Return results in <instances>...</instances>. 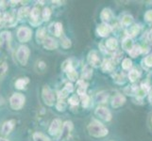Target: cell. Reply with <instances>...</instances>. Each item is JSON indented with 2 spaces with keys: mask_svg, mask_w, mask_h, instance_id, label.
Returning <instances> with one entry per match:
<instances>
[{
  "mask_svg": "<svg viewBox=\"0 0 152 141\" xmlns=\"http://www.w3.org/2000/svg\"><path fill=\"white\" fill-rule=\"evenodd\" d=\"M87 131L91 137H96V138L105 137L109 134L108 128L105 126L104 124H102L101 122H99L97 121H94L89 123L87 125Z\"/></svg>",
  "mask_w": 152,
  "mask_h": 141,
  "instance_id": "1",
  "label": "cell"
},
{
  "mask_svg": "<svg viewBox=\"0 0 152 141\" xmlns=\"http://www.w3.org/2000/svg\"><path fill=\"white\" fill-rule=\"evenodd\" d=\"M26 103V97L22 93H13L10 98V106L12 110H21Z\"/></svg>",
  "mask_w": 152,
  "mask_h": 141,
  "instance_id": "2",
  "label": "cell"
},
{
  "mask_svg": "<svg viewBox=\"0 0 152 141\" xmlns=\"http://www.w3.org/2000/svg\"><path fill=\"white\" fill-rule=\"evenodd\" d=\"M29 55L30 50L27 45H21L16 51V59L22 66H26L28 64Z\"/></svg>",
  "mask_w": 152,
  "mask_h": 141,
  "instance_id": "3",
  "label": "cell"
},
{
  "mask_svg": "<svg viewBox=\"0 0 152 141\" xmlns=\"http://www.w3.org/2000/svg\"><path fill=\"white\" fill-rule=\"evenodd\" d=\"M42 99L48 106H52L55 103V94L48 86H44L42 90Z\"/></svg>",
  "mask_w": 152,
  "mask_h": 141,
  "instance_id": "4",
  "label": "cell"
},
{
  "mask_svg": "<svg viewBox=\"0 0 152 141\" xmlns=\"http://www.w3.org/2000/svg\"><path fill=\"white\" fill-rule=\"evenodd\" d=\"M32 38V30L28 27H21L17 30V39L20 43H28Z\"/></svg>",
  "mask_w": 152,
  "mask_h": 141,
  "instance_id": "5",
  "label": "cell"
},
{
  "mask_svg": "<svg viewBox=\"0 0 152 141\" xmlns=\"http://www.w3.org/2000/svg\"><path fill=\"white\" fill-rule=\"evenodd\" d=\"M62 123L61 119H55L54 121H52L50 126L48 128V134L52 137H57V135H60L61 129H62Z\"/></svg>",
  "mask_w": 152,
  "mask_h": 141,
  "instance_id": "6",
  "label": "cell"
},
{
  "mask_svg": "<svg viewBox=\"0 0 152 141\" xmlns=\"http://www.w3.org/2000/svg\"><path fill=\"white\" fill-rule=\"evenodd\" d=\"M95 113L99 119H103L105 121H111L113 119L112 112L105 106H97Z\"/></svg>",
  "mask_w": 152,
  "mask_h": 141,
  "instance_id": "7",
  "label": "cell"
},
{
  "mask_svg": "<svg viewBox=\"0 0 152 141\" xmlns=\"http://www.w3.org/2000/svg\"><path fill=\"white\" fill-rule=\"evenodd\" d=\"M18 15L15 12H6L4 13V25L5 27H12L17 24Z\"/></svg>",
  "mask_w": 152,
  "mask_h": 141,
  "instance_id": "8",
  "label": "cell"
},
{
  "mask_svg": "<svg viewBox=\"0 0 152 141\" xmlns=\"http://www.w3.org/2000/svg\"><path fill=\"white\" fill-rule=\"evenodd\" d=\"M40 16H41V10L39 8L37 7H34L31 9V12H30V14H29V23L33 25V27H37L39 25L42 21L40 20Z\"/></svg>",
  "mask_w": 152,
  "mask_h": 141,
  "instance_id": "9",
  "label": "cell"
},
{
  "mask_svg": "<svg viewBox=\"0 0 152 141\" xmlns=\"http://www.w3.org/2000/svg\"><path fill=\"white\" fill-rule=\"evenodd\" d=\"M112 27L109 24L107 23H102L100 25H97L96 27V33L99 37H102V38H105L109 36V34L112 32Z\"/></svg>",
  "mask_w": 152,
  "mask_h": 141,
  "instance_id": "10",
  "label": "cell"
},
{
  "mask_svg": "<svg viewBox=\"0 0 152 141\" xmlns=\"http://www.w3.org/2000/svg\"><path fill=\"white\" fill-rule=\"evenodd\" d=\"M74 129V125H73L72 121H67L65 122H64V125H62V129L61 132L59 135V138H67L68 135L71 134V132Z\"/></svg>",
  "mask_w": 152,
  "mask_h": 141,
  "instance_id": "11",
  "label": "cell"
},
{
  "mask_svg": "<svg viewBox=\"0 0 152 141\" xmlns=\"http://www.w3.org/2000/svg\"><path fill=\"white\" fill-rule=\"evenodd\" d=\"M87 60H88L89 65L91 67L97 68V67H99V65H101L100 59H99V56L96 54V51H91L90 53H89V55L87 56Z\"/></svg>",
  "mask_w": 152,
  "mask_h": 141,
  "instance_id": "12",
  "label": "cell"
},
{
  "mask_svg": "<svg viewBox=\"0 0 152 141\" xmlns=\"http://www.w3.org/2000/svg\"><path fill=\"white\" fill-rule=\"evenodd\" d=\"M15 126V121L14 119H10V121H5L2 125V128H1V134L3 135H9L10 133L12 132V130L14 129Z\"/></svg>",
  "mask_w": 152,
  "mask_h": 141,
  "instance_id": "13",
  "label": "cell"
},
{
  "mask_svg": "<svg viewBox=\"0 0 152 141\" xmlns=\"http://www.w3.org/2000/svg\"><path fill=\"white\" fill-rule=\"evenodd\" d=\"M126 101H127V99H126V97L123 95V94L121 93H118L116 94L113 98V100H112V106L113 108H119V107H121L123 106L124 104L126 103Z\"/></svg>",
  "mask_w": 152,
  "mask_h": 141,
  "instance_id": "14",
  "label": "cell"
},
{
  "mask_svg": "<svg viewBox=\"0 0 152 141\" xmlns=\"http://www.w3.org/2000/svg\"><path fill=\"white\" fill-rule=\"evenodd\" d=\"M43 45L45 47V49L52 51V50H56L58 48L59 43H58V41L52 37H46L45 40L43 41Z\"/></svg>",
  "mask_w": 152,
  "mask_h": 141,
  "instance_id": "15",
  "label": "cell"
},
{
  "mask_svg": "<svg viewBox=\"0 0 152 141\" xmlns=\"http://www.w3.org/2000/svg\"><path fill=\"white\" fill-rule=\"evenodd\" d=\"M101 67V70L103 72H111L114 70L115 65H114V62L111 59H104V61L101 63L100 65Z\"/></svg>",
  "mask_w": 152,
  "mask_h": 141,
  "instance_id": "16",
  "label": "cell"
},
{
  "mask_svg": "<svg viewBox=\"0 0 152 141\" xmlns=\"http://www.w3.org/2000/svg\"><path fill=\"white\" fill-rule=\"evenodd\" d=\"M113 14L110 9L105 8L102 9V12L100 13V19L103 21V23L108 24V22H110V21L113 19Z\"/></svg>",
  "mask_w": 152,
  "mask_h": 141,
  "instance_id": "17",
  "label": "cell"
},
{
  "mask_svg": "<svg viewBox=\"0 0 152 141\" xmlns=\"http://www.w3.org/2000/svg\"><path fill=\"white\" fill-rule=\"evenodd\" d=\"M105 46L110 51H115L118 47V40L115 38H109L105 43Z\"/></svg>",
  "mask_w": 152,
  "mask_h": 141,
  "instance_id": "18",
  "label": "cell"
},
{
  "mask_svg": "<svg viewBox=\"0 0 152 141\" xmlns=\"http://www.w3.org/2000/svg\"><path fill=\"white\" fill-rule=\"evenodd\" d=\"M77 94L80 96H83L86 94V90H87V87H88V84L84 81V80H78L77 81Z\"/></svg>",
  "mask_w": 152,
  "mask_h": 141,
  "instance_id": "19",
  "label": "cell"
},
{
  "mask_svg": "<svg viewBox=\"0 0 152 141\" xmlns=\"http://www.w3.org/2000/svg\"><path fill=\"white\" fill-rule=\"evenodd\" d=\"M29 83V79L28 77H22V78H18L15 82V87L17 88V90H24L25 87L27 86Z\"/></svg>",
  "mask_w": 152,
  "mask_h": 141,
  "instance_id": "20",
  "label": "cell"
},
{
  "mask_svg": "<svg viewBox=\"0 0 152 141\" xmlns=\"http://www.w3.org/2000/svg\"><path fill=\"white\" fill-rule=\"evenodd\" d=\"M0 38H1V40L3 41V43L7 45V47L10 46V40H12V34H10V32H8V31H3V32H1V34H0Z\"/></svg>",
  "mask_w": 152,
  "mask_h": 141,
  "instance_id": "21",
  "label": "cell"
},
{
  "mask_svg": "<svg viewBox=\"0 0 152 141\" xmlns=\"http://www.w3.org/2000/svg\"><path fill=\"white\" fill-rule=\"evenodd\" d=\"M65 74H66V75H67V77H68V79H69L70 81H77V76H78V74H77V72L75 70V68L74 67H71V68H69L66 72H65Z\"/></svg>",
  "mask_w": 152,
  "mask_h": 141,
  "instance_id": "22",
  "label": "cell"
},
{
  "mask_svg": "<svg viewBox=\"0 0 152 141\" xmlns=\"http://www.w3.org/2000/svg\"><path fill=\"white\" fill-rule=\"evenodd\" d=\"M46 38V32L45 28L41 27L37 31H36V40H37L38 43H43V41Z\"/></svg>",
  "mask_w": 152,
  "mask_h": 141,
  "instance_id": "23",
  "label": "cell"
},
{
  "mask_svg": "<svg viewBox=\"0 0 152 141\" xmlns=\"http://www.w3.org/2000/svg\"><path fill=\"white\" fill-rule=\"evenodd\" d=\"M92 76H93V70H92L91 66L90 65L85 66L82 70V74H81L82 80H84V79L89 80Z\"/></svg>",
  "mask_w": 152,
  "mask_h": 141,
  "instance_id": "24",
  "label": "cell"
},
{
  "mask_svg": "<svg viewBox=\"0 0 152 141\" xmlns=\"http://www.w3.org/2000/svg\"><path fill=\"white\" fill-rule=\"evenodd\" d=\"M140 76H141V72L137 69H132V70H130V72H129V79L130 82H132V83L137 81L140 78Z\"/></svg>",
  "mask_w": 152,
  "mask_h": 141,
  "instance_id": "25",
  "label": "cell"
},
{
  "mask_svg": "<svg viewBox=\"0 0 152 141\" xmlns=\"http://www.w3.org/2000/svg\"><path fill=\"white\" fill-rule=\"evenodd\" d=\"M128 53L129 54V56H132V57H137L138 56H140L141 54L143 53V49H142V47H141L140 45H134L132 50L129 51Z\"/></svg>",
  "mask_w": 152,
  "mask_h": 141,
  "instance_id": "26",
  "label": "cell"
},
{
  "mask_svg": "<svg viewBox=\"0 0 152 141\" xmlns=\"http://www.w3.org/2000/svg\"><path fill=\"white\" fill-rule=\"evenodd\" d=\"M31 9L28 7H22L21 9H19V10L17 12V15H18V19H24L28 16V15L30 14Z\"/></svg>",
  "mask_w": 152,
  "mask_h": 141,
  "instance_id": "27",
  "label": "cell"
},
{
  "mask_svg": "<svg viewBox=\"0 0 152 141\" xmlns=\"http://www.w3.org/2000/svg\"><path fill=\"white\" fill-rule=\"evenodd\" d=\"M32 137H33L34 141H51L48 137H46L45 134L41 133V132L34 133L33 135H32Z\"/></svg>",
  "mask_w": 152,
  "mask_h": 141,
  "instance_id": "28",
  "label": "cell"
},
{
  "mask_svg": "<svg viewBox=\"0 0 152 141\" xmlns=\"http://www.w3.org/2000/svg\"><path fill=\"white\" fill-rule=\"evenodd\" d=\"M133 46H134V44H133V43H132V39H130L129 37L124 39L123 43H122V47H123V49H125L126 51H128V52H129V51L132 50V48Z\"/></svg>",
  "mask_w": 152,
  "mask_h": 141,
  "instance_id": "29",
  "label": "cell"
},
{
  "mask_svg": "<svg viewBox=\"0 0 152 141\" xmlns=\"http://www.w3.org/2000/svg\"><path fill=\"white\" fill-rule=\"evenodd\" d=\"M61 45L64 49H68L70 48L72 45V41L69 38H67L66 36L62 35L61 37Z\"/></svg>",
  "mask_w": 152,
  "mask_h": 141,
  "instance_id": "30",
  "label": "cell"
},
{
  "mask_svg": "<svg viewBox=\"0 0 152 141\" xmlns=\"http://www.w3.org/2000/svg\"><path fill=\"white\" fill-rule=\"evenodd\" d=\"M62 32H64V27H62V24L60 22H57L54 25V34L56 37H61Z\"/></svg>",
  "mask_w": 152,
  "mask_h": 141,
  "instance_id": "31",
  "label": "cell"
},
{
  "mask_svg": "<svg viewBox=\"0 0 152 141\" xmlns=\"http://www.w3.org/2000/svg\"><path fill=\"white\" fill-rule=\"evenodd\" d=\"M122 68H123V70H125V71L132 70V59H128V57L124 59L123 61H122Z\"/></svg>",
  "mask_w": 152,
  "mask_h": 141,
  "instance_id": "32",
  "label": "cell"
},
{
  "mask_svg": "<svg viewBox=\"0 0 152 141\" xmlns=\"http://www.w3.org/2000/svg\"><path fill=\"white\" fill-rule=\"evenodd\" d=\"M132 22H133V17L132 16V15L127 14L122 18L121 24L124 25V27H129V25H130L132 24Z\"/></svg>",
  "mask_w": 152,
  "mask_h": 141,
  "instance_id": "33",
  "label": "cell"
},
{
  "mask_svg": "<svg viewBox=\"0 0 152 141\" xmlns=\"http://www.w3.org/2000/svg\"><path fill=\"white\" fill-rule=\"evenodd\" d=\"M109 98V94L106 92H99L96 94V101L98 103H106Z\"/></svg>",
  "mask_w": 152,
  "mask_h": 141,
  "instance_id": "34",
  "label": "cell"
},
{
  "mask_svg": "<svg viewBox=\"0 0 152 141\" xmlns=\"http://www.w3.org/2000/svg\"><path fill=\"white\" fill-rule=\"evenodd\" d=\"M67 107V103L64 100H59L56 103V109L60 112H64L65 111V109Z\"/></svg>",
  "mask_w": 152,
  "mask_h": 141,
  "instance_id": "35",
  "label": "cell"
},
{
  "mask_svg": "<svg viewBox=\"0 0 152 141\" xmlns=\"http://www.w3.org/2000/svg\"><path fill=\"white\" fill-rule=\"evenodd\" d=\"M140 32V27L138 25H134L132 27H130L129 30V34L130 37H135L137 36Z\"/></svg>",
  "mask_w": 152,
  "mask_h": 141,
  "instance_id": "36",
  "label": "cell"
},
{
  "mask_svg": "<svg viewBox=\"0 0 152 141\" xmlns=\"http://www.w3.org/2000/svg\"><path fill=\"white\" fill-rule=\"evenodd\" d=\"M42 17L43 21H48L51 17V9L49 8H45L42 12Z\"/></svg>",
  "mask_w": 152,
  "mask_h": 141,
  "instance_id": "37",
  "label": "cell"
},
{
  "mask_svg": "<svg viewBox=\"0 0 152 141\" xmlns=\"http://www.w3.org/2000/svg\"><path fill=\"white\" fill-rule=\"evenodd\" d=\"M80 102H81V104H82V106L84 107V108H87L89 106V104H90V97H89L87 94H85V95H83V96H80Z\"/></svg>",
  "mask_w": 152,
  "mask_h": 141,
  "instance_id": "38",
  "label": "cell"
},
{
  "mask_svg": "<svg viewBox=\"0 0 152 141\" xmlns=\"http://www.w3.org/2000/svg\"><path fill=\"white\" fill-rule=\"evenodd\" d=\"M7 71H8V64L7 63H2L0 64V81L3 79V77L6 75L7 74Z\"/></svg>",
  "mask_w": 152,
  "mask_h": 141,
  "instance_id": "39",
  "label": "cell"
},
{
  "mask_svg": "<svg viewBox=\"0 0 152 141\" xmlns=\"http://www.w3.org/2000/svg\"><path fill=\"white\" fill-rule=\"evenodd\" d=\"M68 103H69V104L72 106H77L78 103H80V99H78L77 95H72L69 98V100H68Z\"/></svg>",
  "mask_w": 152,
  "mask_h": 141,
  "instance_id": "40",
  "label": "cell"
},
{
  "mask_svg": "<svg viewBox=\"0 0 152 141\" xmlns=\"http://www.w3.org/2000/svg\"><path fill=\"white\" fill-rule=\"evenodd\" d=\"M69 93H70L69 91H67L65 88H64V90L58 92V98H59V100H64L65 98L68 97V94Z\"/></svg>",
  "mask_w": 152,
  "mask_h": 141,
  "instance_id": "41",
  "label": "cell"
},
{
  "mask_svg": "<svg viewBox=\"0 0 152 141\" xmlns=\"http://www.w3.org/2000/svg\"><path fill=\"white\" fill-rule=\"evenodd\" d=\"M73 67V64H72V61L70 59H66L64 63L61 64V70L64 71V72L69 69V68Z\"/></svg>",
  "mask_w": 152,
  "mask_h": 141,
  "instance_id": "42",
  "label": "cell"
},
{
  "mask_svg": "<svg viewBox=\"0 0 152 141\" xmlns=\"http://www.w3.org/2000/svg\"><path fill=\"white\" fill-rule=\"evenodd\" d=\"M145 19L146 22H149V23L152 22V9L148 10V12L145 13Z\"/></svg>",
  "mask_w": 152,
  "mask_h": 141,
  "instance_id": "43",
  "label": "cell"
},
{
  "mask_svg": "<svg viewBox=\"0 0 152 141\" xmlns=\"http://www.w3.org/2000/svg\"><path fill=\"white\" fill-rule=\"evenodd\" d=\"M114 80L117 84H123V83L125 82V76L123 74H118L116 77H115Z\"/></svg>",
  "mask_w": 152,
  "mask_h": 141,
  "instance_id": "44",
  "label": "cell"
},
{
  "mask_svg": "<svg viewBox=\"0 0 152 141\" xmlns=\"http://www.w3.org/2000/svg\"><path fill=\"white\" fill-rule=\"evenodd\" d=\"M145 64L148 67H152V55L145 56Z\"/></svg>",
  "mask_w": 152,
  "mask_h": 141,
  "instance_id": "45",
  "label": "cell"
},
{
  "mask_svg": "<svg viewBox=\"0 0 152 141\" xmlns=\"http://www.w3.org/2000/svg\"><path fill=\"white\" fill-rule=\"evenodd\" d=\"M64 88H65V90H66L67 91H69V92L71 93V92H73V90H74V86H73L72 83L68 82V83H66V84H65Z\"/></svg>",
  "mask_w": 152,
  "mask_h": 141,
  "instance_id": "46",
  "label": "cell"
},
{
  "mask_svg": "<svg viewBox=\"0 0 152 141\" xmlns=\"http://www.w3.org/2000/svg\"><path fill=\"white\" fill-rule=\"evenodd\" d=\"M5 3H6L5 1H0V8H1V9H6L7 5L5 4Z\"/></svg>",
  "mask_w": 152,
  "mask_h": 141,
  "instance_id": "47",
  "label": "cell"
},
{
  "mask_svg": "<svg viewBox=\"0 0 152 141\" xmlns=\"http://www.w3.org/2000/svg\"><path fill=\"white\" fill-rule=\"evenodd\" d=\"M5 103V100H4V98L0 96V106H2V104H4Z\"/></svg>",
  "mask_w": 152,
  "mask_h": 141,
  "instance_id": "48",
  "label": "cell"
},
{
  "mask_svg": "<svg viewBox=\"0 0 152 141\" xmlns=\"http://www.w3.org/2000/svg\"><path fill=\"white\" fill-rule=\"evenodd\" d=\"M0 141H10V140L5 138V137H0Z\"/></svg>",
  "mask_w": 152,
  "mask_h": 141,
  "instance_id": "49",
  "label": "cell"
},
{
  "mask_svg": "<svg viewBox=\"0 0 152 141\" xmlns=\"http://www.w3.org/2000/svg\"><path fill=\"white\" fill-rule=\"evenodd\" d=\"M151 124H152V119H151Z\"/></svg>",
  "mask_w": 152,
  "mask_h": 141,
  "instance_id": "50",
  "label": "cell"
},
{
  "mask_svg": "<svg viewBox=\"0 0 152 141\" xmlns=\"http://www.w3.org/2000/svg\"><path fill=\"white\" fill-rule=\"evenodd\" d=\"M111 141H113V140H111Z\"/></svg>",
  "mask_w": 152,
  "mask_h": 141,
  "instance_id": "51",
  "label": "cell"
}]
</instances>
